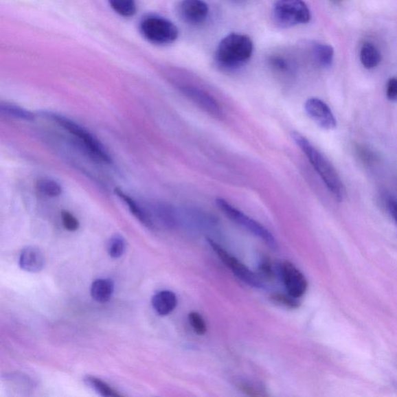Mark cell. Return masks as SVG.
I'll return each mask as SVG.
<instances>
[{
  "label": "cell",
  "mask_w": 397,
  "mask_h": 397,
  "mask_svg": "<svg viewBox=\"0 0 397 397\" xmlns=\"http://www.w3.org/2000/svg\"><path fill=\"white\" fill-rule=\"evenodd\" d=\"M293 139L302 150L328 190L339 201L344 200L346 195L345 185L330 161L302 135L294 132Z\"/></svg>",
  "instance_id": "cell-1"
},
{
  "label": "cell",
  "mask_w": 397,
  "mask_h": 397,
  "mask_svg": "<svg viewBox=\"0 0 397 397\" xmlns=\"http://www.w3.org/2000/svg\"><path fill=\"white\" fill-rule=\"evenodd\" d=\"M253 51V42L249 36L231 34L223 38L216 47V63L222 69H237L249 61Z\"/></svg>",
  "instance_id": "cell-2"
},
{
  "label": "cell",
  "mask_w": 397,
  "mask_h": 397,
  "mask_svg": "<svg viewBox=\"0 0 397 397\" xmlns=\"http://www.w3.org/2000/svg\"><path fill=\"white\" fill-rule=\"evenodd\" d=\"M41 114L42 117L52 120L53 122L76 137L77 140L82 144V148L94 159L108 164L111 163V155L103 144L81 125L58 113L45 111L41 112Z\"/></svg>",
  "instance_id": "cell-3"
},
{
  "label": "cell",
  "mask_w": 397,
  "mask_h": 397,
  "mask_svg": "<svg viewBox=\"0 0 397 397\" xmlns=\"http://www.w3.org/2000/svg\"><path fill=\"white\" fill-rule=\"evenodd\" d=\"M139 30L144 38L156 45H170L179 37L175 24L157 15H148L142 18Z\"/></svg>",
  "instance_id": "cell-4"
},
{
  "label": "cell",
  "mask_w": 397,
  "mask_h": 397,
  "mask_svg": "<svg viewBox=\"0 0 397 397\" xmlns=\"http://www.w3.org/2000/svg\"><path fill=\"white\" fill-rule=\"evenodd\" d=\"M273 19L282 27H292L309 23L311 13L304 0H277L273 10Z\"/></svg>",
  "instance_id": "cell-5"
},
{
  "label": "cell",
  "mask_w": 397,
  "mask_h": 397,
  "mask_svg": "<svg viewBox=\"0 0 397 397\" xmlns=\"http://www.w3.org/2000/svg\"><path fill=\"white\" fill-rule=\"evenodd\" d=\"M216 203L228 218L236 223L237 225L242 227L251 234H254L256 237L262 239L270 248L275 250L278 249L277 242H276L273 234L266 227L262 226L260 223L251 218L250 216L232 206L231 203L224 200V198H216Z\"/></svg>",
  "instance_id": "cell-6"
},
{
  "label": "cell",
  "mask_w": 397,
  "mask_h": 397,
  "mask_svg": "<svg viewBox=\"0 0 397 397\" xmlns=\"http://www.w3.org/2000/svg\"><path fill=\"white\" fill-rule=\"evenodd\" d=\"M207 242L216 252V256L219 257L222 262L224 263L228 269H230L232 273H234L239 280L252 287L262 288L263 286L262 280L258 277V275L251 272L248 267L238 260L236 258L228 253L226 250L214 242L213 240L207 239Z\"/></svg>",
  "instance_id": "cell-7"
},
{
  "label": "cell",
  "mask_w": 397,
  "mask_h": 397,
  "mask_svg": "<svg viewBox=\"0 0 397 397\" xmlns=\"http://www.w3.org/2000/svg\"><path fill=\"white\" fill-rule=\"evenodd\" d=\"M179 89L186 98L209 115L215 118L222 117V106L213 95L194 86L183 85L179 87Z\"/></svg>",
  "instance_id": "cell-8"
},
{
  "label": "cell",
  "mask_w": 397,
  "mask_h": 397,
  "mask_svg": "<svg viewBox=\"0 0 397 397\" xmlns=\"http://www.w3.org/2000/svg\"><path fill=\"white\" fill-rule=\"evenodd\" d=\"M280 274L288 294L297 299L308 290V282L304 274L291 262H285L280 266Z\"/></svg>",
  "instance_id": "cell-9"
},
{
  "label": "cell",
  "mask_w": 397,
  "mask_h": 397,
  "mask_svg": "<svg viewBox=\"0 0 397 397\" xmlns=\"http://www.w3.org/2000/svg\"><path fill=\"white\" fill-rule=\"evenodd\" d=\"M304 109L308 115L324 130L336 128L337 122L332 110L320 99L310 98L306 101Z\"/></svg>",
  "instance_id": "cell-10"
},
{
  "label": "cell",
  "mask_w": 397,
  "mask_h": 397,
  "mask_svg": "<svg viewBox=\"0 0 397 397\" xmlns=\"http://www.w3.org/2000/svg\"><path fill=\"white\" fill-rule=\"evenodd\" d=\"M181 19L190 25H201L207 20L209 5L203 0H182L178 8Z\"/></svg>",
  "instance_id": "cell-11"
},
{
  "label": "cell",
  "mask_w": 397,
  "mask_h": 397,
  "mask_svg": "<svg viewBox=\"0 0 397 397\" xmlns=\"http://www.w3.org/2000/svg\"><path fill=\"white\" fill-rule=\"evenodd\" d=\"M19 264L21 269L28 273H39L45 266V258L36 247H27L21 252Z\"/></svg>",
  "instance_id": "cell-12"
},
{
  "label": "cell",
  "mask_w": 397,
  "mask_h": 397,
  "mask_svg": "<svg viewBox=\"0 0 397 397\" xmlns=\"http://www.w3.org/2000/svg\"><path fill=\"white\" fill-rule=\"evenodd\" d=\"M115 194L128 206L130 212L135 218L139 220L142 225L153 229L154 221L151 213L147 209H144L141 204L136 202L133 198L127 195L120 189L114 190Z\"/></svg>",
  "instance_id": "cell-13"
},
{
  "label": "cell",
  "mask_w": 397,
  "mask_h": 397,
  "mask_svg": "<svg viewBox=\"0 0 397 397\" xmlns=\"http://www.w3.org/2000/svg\"><path fill=\"white\" fill-rule=\"evenodd\" d=\"M154 310L161 316L170 315L178 304L177 295L170 291H160L152 299Z\"/></svg>",
  "instance_id": "cell-14"
},
{
  "label": "cell",
  "mask_w": 397,
  "mask_h": 397,
  "mask_svg": "<svg viewBox=\"0 0 397 397\" xmlns=\"http://www.w3.org/2000/svg\"><path fill=\"white\" fill-rule=\"evenodd\" d=\"M152 216L155 215L161 222L168 227H172L177 225L178 213L175 208L166 202L156 201L151 204Z\"/></svg>",
  "instance_id": "cell-15"
},
{
  "label": "cell",
  "mask_w": 397,
  "mask_h": 397,
  "mask_svg": "<svg viewBox=\"0 0 397 397\" xmlns=\"http://www.w3.org/2000/svg\"><path fill=\"white\" fill-rule=\"evenodd\" d=\"M114 291L113 282L110 280H95L91 286V296L96 302L104 304L111 299Z\"/></svg>",
  "instance_id": "cell-16"
},
{
  "label": "cell",
  "mask_w": 397,
  "mask_h": 397,
  "mask_svg": "<svg viewBox=\"0 0 397 397\" xmlns=\"http://www.w3.org/2000/svg\"><path fill=\"white\" fill-rule=\"evenodd\" d=\"M360 59L365 68L371 69L376 68L380 64L381 55L376 46L370 43H366L361 49Z\"/></svg>",
  "instance_id": "cell-17"
},
{
  "label": "cell",
  "mask_w": 397,
  "mask_h": 397,
  "mask_svg": "<svg viewBox=\"0 0 397 397\" xmlns=\"http://www.w3.org/2000/svg\"><path fill=\"white\" fill-rule=\"evenodd\" d=\"M0 112L5 116L26 120V122H34L35 120V115L32 112L14 104L4 103V102L0 104Z\"/></svg>",
  "instance_id": "cell-18"
},
{
  "label": "cell",
  "mask_w": 397,
  "mask_h": 397,
  "mask_svg": "<svg viewBox=\"0 0 397 397\" xmlns=\"http://www.w3.org/2000/svg\"><path fill=\"white\" fill-rule=\"evenodd\" d=\"M84 382L87 385V386L95 391L100 396H110V397H118L122 396L117 391L109 386L106 383L103 381L100 380V378L87 376L84 378Z\"/></svg>",
  "instance_id": "cell-19"
},
{
  "label": "cell",
  "mask_w": 397,
  "mask_h": 397,
  "mask_svg": "<svg viewBox=\"0 0 397 397\" xmlns=\"http://www.w3.org/2000/svg\"><path fill=\"white\" fill-rule=\"evenodd\" d=\"M313 53L317 63L324 68L330 67L333 63L334 50L326 44H316L313 47Z\"/></svg>",
  "instance_id": "cell-20"
},
{
  "label": "cell",
  "mask_w": 397,
  "mask_h": 397,
  "mask_svg": "<svg viewBox=\"0 0 397 397\" xmlns=\"http://www.w3.org/2000/svg\"><path fill=\"white\" fill-rule=\"evenodd\" d=\"M269 65L280 75L291 76L295 71V64L291 58L284 56H273L269 58Z\"/></svg>",
  "instance_id": "cell-21"
},
{
  "label": "cell",
  "mask_w": 397,
  "mask_h": 397,
  "mask_svg": "<svg viewBox=\"0 0 397 397\" xmlns=\"http://www.w3.org/2000/svg\"><path fill=\"white\" fill-rule=\"evenodd\" d=\"M36 189L41 194L49 197H56L61 195L63 189L55 180L50 179H40L36 183Z\"/></svg>",
  "instance_id": "cell-22"
},
{
  "label": "cell",
  "mask_w": 397,
  "mask_h": 397,
  "mask_svg": "<svg viewBox=\"0 0 397 397\" xmlns=\"http://www.w3.org/2000/svg\"><path fill=\"white\" fill-rule=\"evenodd\" d=\"M111 8L120 16L131 17L136 13L135 0H109Z\"/></svg>",
  "instance_id": "cell-23"
},
{
  "label": "cell",
  "mask_w": 397,
  "mask_h": 397,
  "mask_svg": "<svg viewBox=\"0 0 397 397\" xmlns=\"http://www.w3.org/2000/svg\"><path fill=\"white\" fill-rule=\"evenodd\" d=\"M126 249L125 239L119 234L113 236L107 245L108 254L113 258L122 257Z\"/></svg>",
  "instance_id": "cell-24"
},
{
  "label": "cell",
  "mask_w": 397,
  "mask_h": 397,
  "mask_svg": "<svg viewBox=\"0 0 397 397\" xmlns=\"http://www.w3.org/2000/svg\"><path fill=\"white\" fill-rule=\"evenodd\" d=\"M269 299L273 303L286 306L291 309H297L300 306L299 299L290 294L275 293L270 295Z\"/></svg>",
  "instance_id": "cell-25"
},
{
  "label": "cell",
  "mask_w": 397,
  "mask_h": 397,
  "mask_svg": "<svg viewBox=\"0 0 397 397\" xmlns=\"http://www.w3.org/2000/svg\"><path fill=\"white\" fill-rule=\"evenodd\" d=\"M189 321L195 333L203 335L207 332V324L200 314L196 312H191L189 315Z\"/></svg>",
  "instance_id": "cell-26"
},
{
  "label": "cell",
  "mask_w": 397,
  "mask_h": 397,
  "mask_svg": "<svg viewBox=\"0 0 397 397\" xmlns=\"http://www.w3.org/2000/svg\"><path fill=\"white\" fill-rule=\"evenodd\" d=\"M63 225L66 230L69 231H76L79 229L80 222L77 220L75 216L70 212L63 210L62 212Z\"/></svg>",
  "instance_id": "cell-27"
},
{
  "label": "cell",
  "mask_w": 397,
  "mask_h": 397,
  "mask_svg": "<svg viewBox=\"0 0 397 397\" xmlns=\"http://www.w3.org/2000/svg\"><path fill=\"white\" fill-rule=\"evenodd\" d=\"M258 277L264 281H273L275 279V273L271 264L266 260L262 262L258 266Z\"/></svg>",
  "instance_id": "cell-28"
},
{
  "label": "cell",
  "mask_w": 397,
  "mask_h": 397,
  "mask_svg": "<svg viewBox=\"0 0 397 397\" xmlns=\"http://www.w3.org/2000/svg\"><path fill=\"white\" fill-rule=\"evenodd\" d=\"M238 389L242 390V392L247 395L250 396H264L263 394L261 393V391L257 389L254 386H252L251 384L245 383H240L238 384Z\"/></svg>",
  "instance_id": "cell-29"
},
{
  "label": "cell",
  "mask_w": 397,
  "mask_h": 397,
  "mask_svg": "<svg viewBox=\"0 0 397 397\" xmlns=\"http://www.w3.org/2000/svg\"><path fill=\"white\" fill-rule=\"evenodd\" d=\"M387 96L389 100L397 102V78L389 80L387 87Z\"/></svg>",
  "instance_id": "cell-30"
},
{
  "label": "cell",
  "mask_w": 397,
  "mask_h": 397,
  "mask_svg": "<svg viewBox=\"0 0 397 397\" xmlns=\"http://www.w3.org/2000/svg\"><path fill=\"white\" fill-rule=\"evenodd\" d=\"M388 209L391 216H392V218L397 225V201L394 200H389L388 202Z\"/></svg>",
  "instance_id": "cell-31"
},
{
  "label": "cell",
  "mask_w": 397,
  "mask_h": 397,
  "mask_svg": "<svg viewBox=\"0 0 397 397\" xmlns=\"http://www.w3.org/2000/svg\"><path fill=\"white\" fill-rule=\"evenodd\" d=\"M332 1H334V3H340L342 1V0H332Z\"/></svg>",
  "instance_id": "cell-32"
}]
</instances>
